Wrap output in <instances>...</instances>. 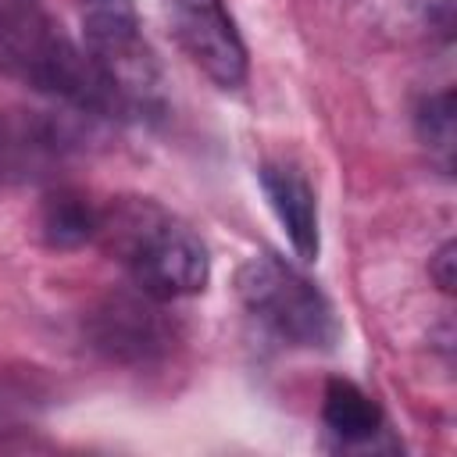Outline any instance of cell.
<instances>
[{
	"mask_svg": "<svg viewBox=\"0 0 457 457\" xmlns=\"http://www.w3.org/2000/svg\"><path fill=\"white\" fill-rule=\"evenodd\" d=\"M93 243L125 268L136 289L164 303L207 289L211 253L204 239L154 196H111L100 204Z\"/></svg>",
	"mask_w": 457,
	"mask_h": 457,
	"instance_id": "obj_1",
	"label": "cell"
},
{
	"mask_svg": "<svg viewBox=\"0 0 457 457\" xmlns=\"http://www.w3.org/2000/svg\"><path fill=\"white\" fill-rule=\"evenodd\" d=\"M0 71L79 118L118 121L114 96L89 50L32 0L0 4Z\"/></svg>",
	"mask_w": 457,
	"mask_h": 457,
	"instance_id": "obj_2",
	"label": "cell"
},
{
	"mask_svg": "<svg viewBox=\"0 0 457 457\" xmlns=\"http://www.w3.org/2000/svg\"><path fill=\"white\" fill-rule=\"evenodd\" d=\"M236 293L243 307L282 343L300 350H332L339 343V318L332 300L286 257L261 250L236 268Z\"/></svg>",
	"mask_w": 457,
	"mask_h": 457,
	"instance_id": "obj_3",
	"label": "cell"
},
{
	"mask_svg": "<svg viewBox=\"0 0 457 457\" xmlns=\"http://www.w3.org/2000/svg\"><path fill=\"white\" fill-rule=\"evenodd\" d=\"M164 300L136 289V286H114L107 289L82 321L86 343L111 364L143 368L157 364L171 353L179 328L161 307Z\"/></svg>",
	"mask_w": 457,
	"mask_h": 457,
	"instance_id": "obj_4",
	"label": "cell"
},
{
	"mask_svg": "<svg viewBox=\"0 0 457 457\" xmlns=\"http://www.w3.org/2000/svg\"><path fill=\"white\" fill-rule=\"evenodd\" d=\"M164 18L179 50L218 89H239L246 82V43L225 0H164Z\"/></svg>",
	"mask_w": 457,
	"mask_h": 457,
	"instance_id": "obj_5",
	"label": "cell"
},
{
	"mask_svg": "<svg viewBox=\"0 0 457 457\" xmlns=\"http://www.w3.org/2000/svg\"><path fill=\"white\" fill-rule=\"evenodd\" d=\"M82 143V132L64 114L11 111L0 114V182H36L54 175Z\"/></svg>",
	"mask_w": 457,
	"mask_h": 457,
	"instance_id": "obj_6",
	"label": "cell"
},
{
	"mask_svg": "<svg viewBox=\"0 0 457 457\" xmlns=\"http://www.w3.org/2000/svg\"><path fill=\"white\" fill-rule=\"evenodd\" d=\"M257 182H261V193H264L275 221L286 232L293 253L307 264L318 261V250H321L318 196H314V186L307 182V175L289 161H264L257 168Z\"/></svg>",
	"mask_w": 457,
	"mask_h": 457,
	"instance_id": "obj_7",
	"label": "cell"
},
{
	"mask_svg": "<svg viewBox=\"0 0 457 457\" xmlns=\"http://www.w3.org/2000/svg\"><path fill=\"white\" fill-rule=\"evenodd\" d=\"M321 421L339 450H375L386 436L382 407L350 378H328L321 393Z\"/></svg>",
	"mask_w": 457,
	"mask_h": 457,
	"instance_id": "obj_8",
	"label": "cell"
},
{
	"mask_svg": "<svg viewBox=\"0 0 457 457\" xmlns=\"http://www.w3.org/2000/svg\"><path fill=\"white\" fill-rule=\"evenodd\" d=\"M96 218H100V204H93L79 189L57 186L39 204V236L50 250H79L93 243Z\"/></svg>",
	"mask_w": 457,
	"mask_h": 457,
	"instance_id": "obj_9",
	"label": "cell"
},
{
	"mask_svg": "<svg viewBox=\"0 0 457 457\" xmlns=\"http://www.w3.org/2000/svg\"><path fill=\"white\" fill-rule=\"evenodd\" d=\"M414 125H418V139L432 154L450 161V150H453V93L443 89V93L425 96L414 111Z\"/></svg>",
	"mask_w": 457,
	"mask_h": 457,
	"instance_id": "obj_10",
	"label": "cell"
},
{
	"mask_svg": "<svg viewBox=\"0 0 457 457\" xmlns=\"http://www.w3.org/2000/svg\"><path fill=\"white\" fill-rule=\"evenodd\" d=\"M428 278L439 286V293H453V282H457V243L453 239H446L428 257Z\"/></svg>",
	"mask_w": 457,
	"mask_h": 457,
	"instance_id": "obj_11",
	"label": "cell"
},
{
	"mask_svg": "<svg viewBox=\"0 0 457 457\" xmlns=\"http://www.w3.org/2000/svg\"><path fill=\"white\" fill-rule=\"evenodd\" d=\"M86 14H136L132 0H86Z\"/></svg>",
	"mask_w": 457,
	"mask_h": 457,
	"instance_id": "obj_12",
	"label": "cell"
}]
</instances>
